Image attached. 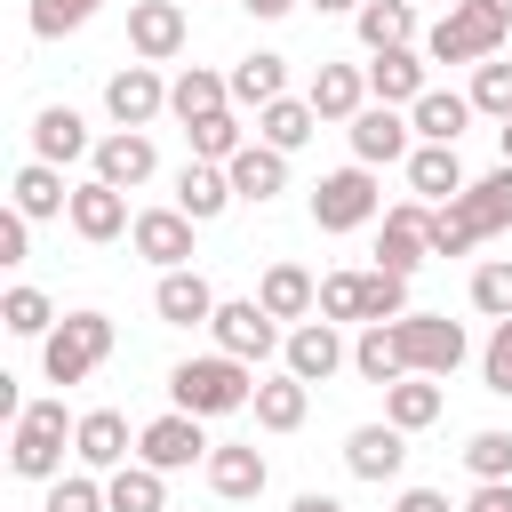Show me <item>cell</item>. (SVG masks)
<instances>
[{"label":"cell","instance_id":"obj_1","mask_svg":"<svg viewBox=\"0 0 512 512\" xmlns=\"http://www.w3.org/2000/svg\"><path fill=\"white\" fill-rule=\"evenodd\" d=\"M168 392H176L184 416H232V408L256 400V376H248V360H232V352H200V360H176Z\"/></svg>","mask_w":512,"mask_h":512},{"label":"cell","instance_id":"obj_2","mask_svg":"<svg viewBox=\"0 0 512 512\" xmlns=\"http://www.w3.org/2000/svg\"><path fill=\"white\" fill-rule=\"evenodd\" d=\"M504 32H512L504 16H488L480 0H456V8H440V24L424 32V56H432V64H472V72H480V64H496Z\"/></svg>","mask_w":512,"mask_h":512},{"label":"cell","instance_id":"obj_3","mask_svg":"<svg viewBox=\"0 0 512 512\" xmlns=\"http://www.w3.org/2000/svg\"><path fill=\"white\" fill-rule=\"evenodd\" d=\"M112 360V320L104 312H64L48 336H40V368H48V384H80L88 368H104Z\"/></svg>","mask_w":512,"mask_h":512},{"label":"cell","instance_id":"obj_4","mask_svg":"<svg viewBox=\"0 0 512 512\" xmlns=\"http://www.w3.org/2000/svg\"><path fill=\"white\" fill-rule=\"evenodd\" d=\"M64 440H72L64 400H32L8 432V472L16 480H64Z\"/></svg>","mask_w":512,"mask_h":512},{"label":"cell","instance_id":"obj_5","mask_svg":"<svg viewBox=\"0 0 512 512\" xmlns=\"http://www.w3.org/2000/svg\"><path fill=\"white\" fill-rule=\"evenodd\" d=\"M376 208H384V192H376V168H360V160L312 184V224L320 232H360V224H376Z\"/></svg>","mask_w":512,"mask_h":512},{"label":"cell","instance_id":"obj_6","mask_svg":"<svg viewBox=\"0 0 512 512\" xmlns=\"http://www.w3.org/2000/svg\"><path fill=\"white\" fill-rule=\"evenodd\" d=\"M392 336H400V352H408V376H456L464 352H472L448 312H408V320H392Z\"/></svg>","mask_w":512,"mask_h":512},{"label":"cell","instance_id":"obj_7","mask_svg":"<svg viewBox=\"0 0 512 512\" xmlns=\"http://www.w3.org/2000/svg\"><path fill=\"white\" fill-rule=\"evenodd\" d=\"M208 336H216V352H232V360H272L288 336H280V320L256 304V296H232V304H216V320H208Z\"/></svg>","mask_w":512,"mask_h":512},{"label":"cell","instance_id":"obj_8","mask_svg":"<svg viewBox=\"0 0 512 512\" xmlns=\"http://www.w3.org/2000/svg\"><path fill=\"white\" fill-rule=\"evenodd\" d=\"M208 416H184V408H168V416H152L144 432H136V464H152V472H184V464H208V432H200Z\"/></svg>","mask_w":512,"mask_h":512},{"label":"cell","instance_id":"obj_9","mask_svg":"<svg viewBox=\"0 0 512 512\" xmlns=\"http://www.w3.org/2000/svg\"><path fill=\"white\" fill-rule=\"evenodd\" d=\"M432 256V208L424 200H400V208H384V232H376V272H416Z\"/></svg>","mask_w":512,"mask_h":512},{"label":"cell","instance_id":"obj_10","mask_svg":"<svg viewBox=\"0 0 512 512\" xmlns=\"http://www.w3.org/2000/svg\"><path fill=\"white\" fill-rule=\"evenodd\" d=\"M280 368L304 376V384H328L336 368H352V344L336 336V320H296L288 344H280Z\"/></svg>","mask_w":512,"mask_h":512},{"label":"cell","instance_id":"obj_11","mask_svg":"<svg viewBox=\"0 0 512 512\" xmlns=\"http://www.w3.org/2000/svg\"><path fill=\"white\" fill-rule=\"evenodd\" d=\"M104 112H112L120 128H152V120L168 112V80H160L152 64H120V72L104 80Z\"/></svg>","mask_w":512,"mask_h":512},{"label":"cell","instance_id":"obj_12","mask_svg":"<svg viewBox=\"0 0 512 512\" xmlns=\"http://www.w3.org/2000/svg\"><path fill=\"white\" fill-rule=\"evenodd\" d=\"M344 136H352V160H360V168H392V160L416 152V128H408V112H392V104H368Z\"/></svg>","mask_w":512,"mask_h":512},{"label":"cell","instance_id":"obj_13","mask_svg":"<svg viewBox=\"0 0 512 512\" xmlns=\"http://www.w3.org/2000/svg\"><path fill=\"white\" fill-rule=\"evenodd\" d=\"M192 232H200V224H192L184 208H144V216L128 224L136 256H144V264H160V272H184V264H192Z\"/></svg>","mask_w":512,"mask_h":512},{"label":"cell","instance_id":"obj_14","mask_svg":"<svg viewBox=\"0 0 512 512\" xmlns=\"http://www.w3.org/2000/svg\"><path fill=\"white\" fill-rule=\"evenodd\" d=\"M400 464H408V432L400 424H352L344 432V472L352 480H400Z\"/></svg>","mask_w":512,"mask_h":512},{"label":"cell","instance_id":"obj_15","mask_svg":"<svg viewBox=\"0 0 512 512\" xmlns=\"http://www.w3.org/2000/svg\"><path fill=\"white\" fill-rule=\"evenodd\" d=\"M128 48L136 64H168L184 48V0H128Z\"/></svg>","mask_w":512,"mask_h":512},{"label":"cell","instance_id":"obj_16","mask_svg":"<svg viewBox=\"0 0 512 512\" xmlns=\"http://www.w3.org/2000/svg\"><path fill=\"white\" fill-rule=\"evenodd\" d=\"M96 176L112 184V192H136V184H152V168H160V152H152V136L144 128H112V136H96Z\"/></svg>","mask_w":512,"mask_h":512},{"label":"cell","instance_id":"obj_17","mask_svg":"<svg viewBox=\"0 0 512 512\" xmlns=\"http://www.w3.org/2000/svg\"><path fill=\"white\" fill-rule=\"evenodd\" d=\"M200 472H208V488H216L224 504H248V496H264V480H272L264 448H248V440H216Z\"/></svg>","mask_w":512,"mask_h":512},{"label":"cell","instance_id":"obj_18","mask_svg":"<svg viewBox=\"0 0 512 512\" xmlns=\"http://www.w3.org/2000/svg\"><path fill=\"white\" fill-rule=\"evenodd\" d=\"M72 456L88 464V472H120L136 448H128V416L120 408H88V416H72Z\"/></svg>","mask_w":512,"mask_h":512},{"label":"cell","instance_id":"obj_19","mask_svg":"<svg viewBox=\"0 0 512 512\" xmlns=\"http://www.w3.org/2000/svg\"><path fill=\"white\" fill-rule=\"evenodd\" d=\"M424 64L432 56H416V48H384V56H368V104H392V112H408L432 80H424Z\"/></svg>","mask_w":512,"mask_h":512},{"label":"cell","instance_id":"obj_20","mask_svg":"<svg viewBox=\"0 0 512 512\" xmlns=\"http://www.w3.org/2000/svg\"><path fill=\"white\" fill-rule=\"evenodd\" d=\"M304 104L320 112V120H360L368 112V64H320L312 72V88H304Z\"/></svg>","mask_w":512,"mask_h":512},{"label":"cell","instance_id":"obj_21","mask_svg":"<svg viewBox=\"0 0 512 512\" xmlns=\"http://www.w3.org/2000/svg\"><path fill=\"white\" fill-rule=\"evenodd\" d=\"M128 224H136V216H128V192H112L104 176L72 184V232H80V240H96V248H104V240H120Z\"/></svg>","mask_w":512,"mask_h":512},{"label":"cell","instance_id":"obj_22","mask_svg":"<svg viewBox=\"0 0 512 512\" xmlns=\"http://www.w3.org/2000/svg\"><path fill=\"white\" fill-rule=\"evenodd\" d=\"M216 304H224V296H216L192 264H184V272H160V288H152V312H160L168 328H208V320H216Z\"/></svg>","mask_w":512,"mask_h":512},{"label":"cell","instance_id":"obj_23","mask_svg":"<svg viewBox=\"0 0 512 512\" xmlns=\"http://www.w3.org/2000/svg\"><path fill=\"white\" fill-rule=\"evenodd\" d=\"M464 184H472V176H464L456 144H416V152H408V192H416L424 208H448Z\"/></svg>","mask_w":512,"mask_h":512},{"label":"cell","instance_id":"obj_24","mask_svg":"<svg viewBox=\"0 0 512 512\" xmlns=\"http://www.w3.org/2000/svg\"><path fill=\"white\" fill-rule=\"evenodd\" d=\"M168 112L192 128V120H208V112H232V72H208V64H184L176 80H168Z\"/></svg>","mask_w":512,"mask_h":512},{"label":"cell","instance_id":"obj_25","mask_svg":"<svg viewBox=\"0 0 512 512\" xmlns=\"http://www.w3.org/2000/svg\"><path fill=\"white\" fill-rule=\"evenodd\" d=\"M80 152H96V136H88V120H80L72 104H40V120H32V160H48V168H64V160H80Z\"/></svg>","mask_w":512,"mask_h":512},{"label":"cell","instance_id":"obj_26","mask_svg":"<svg viewBox=\"0 0 512 512\" xmlns=\"http://www.w3.org/2000/svg\"><path fill=\"white\" fill-rule=\"evenodd\" d=\"M256 304H264L272 320H312V312H320V280H312L304 264H264Z\"/></svg>","mask_w":512,"mask_h":512},{"label":"cell","instance_id":"obj_27","mask_svg":"<svg viewBox=\"0 0 512 512\" xmlns=\"http://www.w3.org/2000/svg\"><path fill=\"white\" fill-rule=\"evenodd\" d=\"M408 128H416V144H456V136L472 128V96H456V88H424V96L408 104Z\"/></svg>","mask_w":512,"mask_h":512},{"label":"cell","instance_id":"obj_28","mask_svg":"<svg viewBox=\"0 0 512 512\" xmlns=\"http://www.w3.org/2000/svg\"><path fill=\"white\" fill-rule=\"evenodd\" d=\"M352 32H360V48H368V56L408 48V40H416V0H360Z\"/></svg>","mask_w":512,"mask_h":512},{"label":"cell","instance_id":"obj_29","mask_svg":"<svg viewBox=\"0 0 512 512\" xmlns=\"http://www.w3.org/2000/svg\"><path fill=\"white\" fill-rule=\"evenodd\" d=\"M280 96H288V56L256 48V56L232 64V104H240V112H264V104H280Z\"/></svg>","mask_w":512,"mask_h":512},{"label":"cell","instance_id":"obj_30","mask_svg":"<svg viewBox=\"0 0 512 512\" xmlns=\"http://www.w3.org/2000/svg\"><path fill=\"white\" fill-rule=\"evenodd\" d=\"M8 192H16V216H32V224H48V216H72V192H64V168H48V160H24Z\"/></svg>","mask_w":512,"mask_h":512},{"label":"cell","instance_id":"obj_31","mask_svg":"<svg viewBox=\"0 0 512 512\" xmlns=\"http://www.w3.org/2000/svg\"><path fill=\"white\" fill-rule=\"evenodd\" d=\"M224 176H232V200H256V208H264L272 192H288V152H272V144H248V152H240Z\"/></svg>","mask_w":512,"mask_h":512},{"label":"cell","instance_id":"obj_32","mask_svg":"<svg viewBox=\"0 0 512 512\" xmlns=\"http://www.w3.org/2000/svg\"><path fill=\"white\" fill-rule=\"evenodd\" d=\"M176 208H184L192 224H216V216L232 208V176L208 168V160H184V176H176Z\"/></svg>","mask_w":512,"mask_h":512},{"label":"cell","instance_id":"obj_33","mask_svg":"<svg viewBox=\"0 0 512 512\" xmlns=\"http://www.w3.org/2000/svg\"><path fill=\"white\" fill-rule=\"evenodd\" d=\"M352 376H360V384H384V392H392V384L408 376V352H400L392 320H384V328H360V336H352Z\"/></svg>","mask_w":512,"mask_h":512},{"label":"cell","instance_id":"obj_34","mask_svg":"<svg viewBox=\"0 0 512 512\" xmlns=\"http://www.w3.org/2000/svg\"><path fill=\"white\" fill-rule=\"evenodd\" d=\"M248 408H256V424H264V432H296V424H304V408H312V384L280 368V376H264V384H256V400H248Z\"/></svg>","mask_w":512,"mask_h":512},{"label":"cell","instance_id":"obj_35","mask_svg":"<svg viewBox=\"0 0 512 512\" xmlns=\"http://www.w3.org/2000/svg\"><path fill=\"white\" fill-rule=\"evenodd\" d=\"M456 208L480 224V240H496V232L512 224V168H488V176H472V184L456 192Z\"/></svg>","mask_w":512,"mask_h":512},{"label":"cell","instance_id":"obj_36","mask_svg":"<svg viewBox=\"0 0 512 512\" xmlns=\"http://www.w3.org/2000/svg\"><path fill=\"white\" fill-rule=\"evenodd\" d=\"M312 128H320V112H312L304 96H280V104L256 112V144H272V152H304Z\"/></svg>","mask_w":512,"mask_h":512},{"label":"cell","instance_id":"obj_37","mask_svg":"<svg viewBox=\"0 0 512 512\" xmlns=\"http://www.w3.org/2000/svg\"><path fill=\"white\" fill-rule=\"evenodd\" d=\"M184 144H192V160L232 168V160L248 152V128H240V112H208V120H192V128H184Z\"/></svg>","mask_w":512,"mask_h":512},{"label":"cell","instance_id":"obj_38","mask_svg":"<svg viewBox=\"0 0 512 512\" xmlns=\"http://www.w3.org/2000/svg\"><path fill=\"white\" fill-rule=\"evenodd\" d=\"M384 424H400V432L440 424V376H400V384L384 392Z\"/></svg>","mask_w":512,"mask_h":512},{"label":"cell","instance_id":"obj_39","mask_svg":"<svg viewBox=\"0 0 512 512\" xmlns=\"http://www.w3.org/2000/svg\"><path fill=\"white\" fill-rule=\"evenodd\" d=\"M104 504H112V512H168V472H152V464H120V472L104 480Z\"/></svg>","mask_w":512,"mask_h":512},{"label":"cell","instance_id":"obj_40","mask_svg":"<svg viewBox=\"0 0 512 512\" xmlns=\"http://www.w3.org/2000/svg\"><path fill=\"white\" fill-rule=\"evenodd\" d=\"M0 328H8V336H48V328H56V304H48L40 288L16 280V288L0 296Z\"/></svg>","mask_w":512,"mask_h":512},{"label":"cell","instance_id":"obj_41","mask_svg":"<svg viewBox=\"0 0 512 512\" xmlns=\"http://www.w3.org/2000/svg\"><path fill=\"white\" fill-rule=\"evenodd\" d=\"M360 312H368V272H328V280H320V320L344 328V320H360Z\"/></svg>","mask_w":512,"mask_h":512},{"label":"cell","instance_id":"obj_42","mask_svg":"<svg viewBox=\"0 0 512 512\" xmlns=\"http://www.w3.org/2000/svg\"><path fill=\"white\" fill-rule=\"evenodd\" d=\"M464 96H472V112H488V120L504 128V120H512V64H504V56H496V64H480Z\"/></svg>","mask_w":512,"mask_h":512},{"label":"cell","instance_id":"obj_43","mask_svg":"<svg viewBox=\"0 0 512 512\" xmlns=\"http://www.w3.org/2000/svg\"><path fill=\"white\" fill-rule=\"evenodd\" d=\"M416 304H408V280L400 272H368V312H360V328H384V320H408Z\"/></svg>","mask_w":512,"mask_h":512},{"label":"cell","instance_id":"obj_44","mask_svg":"<svg viewBox=\"0 0 512 512\" xmlns=\"http://www.w3.org/2000/svg\"><path fill=\"white\" fill-rule=\"evenodd\" d=\"M464 472L472 480H512V432H472L464 440Z\"/></svg>","mask_w":512,"mask_h":512},{"label":"cell","instance_id":"obj_45","mask_svg":"<svg viewBox=\"0 0 512 512\" xmlns=\"http://www.w3.org/2000/svg\"><path fill=\"white\" fill-rule=\"evenodd\" d=\"M472 312H488V320H512V264H504V256L472 272Z\"/></svg>","mask_w":512,"mask_h":512},{"label":"cell","instance_id":"obj_46","mask_svg":"<svg viewBox=\"0 0 512 512\" xmlns=\"http://www.w3.org/2000/svg\"><path fill=\"white\" fill-rule=\"evenodd\" d=\"M40 512H112V504H104L96 472H64V480H48V504Z\"/></svg>","mask_w":512,"mask_h":512},{"label":"cell","instance_id":"obj_47","mask_svg":"<svg viewBox=\"0 0 512 512\" xmlns=\"http://www.w3.org/2000/svg\"><path fill=\"white\" fill-rule=\"evenodd\" d=\"M464 248H480V224L448 200V208H432V256H464Z\"/></svg>","mask_w":512,"mask_h":512},{"label":"cell","instance_id":"obj_48","mask_svg":"<svg viewBox=\"0 0 512 512\" xmlns=\"http://www.w3.org/2000/svg\"><path fill=\"white\" fill-rule=\"evenodd\" d=\"M96 16V0H32V32L40 40H64V32H80Z\"/></svg>","mask_w":512,"mask_h":512},{"label":"cell","instance_id":"obj_49","mask_svg":"<svg viewBox=\"0 0 512 512\" xmlns=\"http://www.w3.org/2000/svg\"><path fill=\"white\" fill-rule=\"evenodd\" d=\"M480 376H488L496 400H512V320H496V336H488V352H480Z\"/></svg>","mask_w":512,"mask_h":512},{"label":"cell","instance_id":"obj_50","mask_svg":"<svg viewBox=\"0 0 512 512\" xmlns=\"http://www.w3.org/2000/svg\"><path fill=\"white\" fill-rule=\"evenodd\" d=\"M24 256H32V216L8 208V216H0V264H24Z\"/></svg>","mask_w":512,"mask_h":512},{"label":"cell","instance_id":"obj_51","mask_svg":"<svg viewBox=\"0 0 512 512\" xmlns=\"http://www.w3.org/2000/svg\"><path fill=\"white\" fill-rule=\"evenodd\" d=\"M464 512H512V480H480V488L464 496Z\"/></svg>","mask_w":512,"mask_h":512},{"label":"cell","instance_id":"obj_52","mask_svg":"<svg viewBox=\"0 0 512 512\" xmlns=\"http://www.w3.org/2000/svg\"><path fill=\"white\" fill-rule=\"evenodd\" d=\"M392 512H464V504H448L440 488H400V504Z\"/></svg>","mask_w":512,"mask_h":512},{"label":"cell","instance_id":"obj_53","mask_svg":"<svg viewBox=\"0 0 512 512\" xmlns=\"http://www.w3.org/2000/svg\"><path fill=\"white\" fill-rule=\"evenodd\" d=\"M240 8H248V16H256V24H280V16H288V8H296V0H240Z\"/></svg>","mask_w":512,"mask_h":512},{"label":"cell","instance_id":"obj_54","mask_svg":"<svg viewBox=\"0 0 512 512\" xmlns=\"http://www.w3.org/2000/svg\"><path fill=\"white\" fill-rule=\"evenodd\" d=\"M288 512H344V496H320V488H304V496H296Z\"/></svg>","mask_w":512,"mask_h":512},{"label":"cell","instance_id":"obj_55","mask_svg":"<svg viewBox=\"0 0 512 512\" xmlns=\"http://www.w3.org/2000/svg\"><path fill=\"white\" fill-rule=\"evenodd\" d=\"M320 16H360V0H312Z\"/></svg>","mask_w":512,"mask_h":512},{"label":"cell","instance_id":"obj_56","mask_svg":"<svg viewBox=\"0 0 512 512\" xmlns=\"http://www.w3.org/2000/svg\"><path fill=\"white\" fill-rule=\"evenodd\" d=\"M496 152H504V168H512V120H504V128H496Z\"/></svg>","mask_w":512,"mask_h":512},{"label":"cell","instance_id":"obj_57","mask_svg":"<svg viewBox=\"0 0 512 512\" xmlns=\"http://www.w3.org/2000/svg\"><path fill=\"white\" fill-rule=\"evenodd\" d=\"M480 8H488V16H504V24H512V0H480Z\"/></svg>","mask_w":512,"mask_h":512},{"label":"cell","instance_id":"obj_58","mask_svg":"<svg viewBox=\"0 0 512 512\" xmlns=\"http://www.w3.org/2000/svg\"><path fill=\"white\" fill-rule=\"evenodd\" d=\"M440 8H456V0H440Z\"/></svg>","mask_w":512,"mask_h":512}]
</instances>
